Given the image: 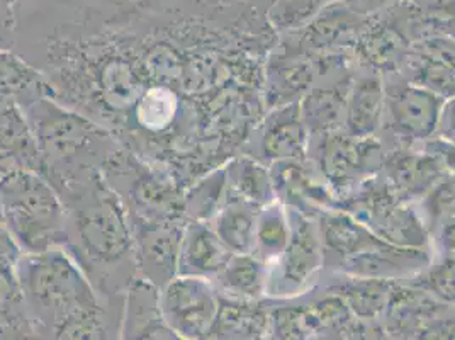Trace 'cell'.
<instances>
[{
  "instance_id": "cell-9",
  "label": "cell",
  "mask_w": 455,
  "mask_h": 340,
  "mask_svg": "<svg viewBox=\"0 0 455 340\" xmlns=\"http://www.w3.org/2000/svg\"><path fill=\"white\" fill-rule=\"evenodd\" d=\"M169 336L160 315L158 287L147 279L134 281L126 296L121 340H169Z\"/></svg>"
},
{
  "instance_id": "cell-38",
  "label": "cell",
  "mask_w": 455,
  "mask_h": 340,
  "mask_svg": "<svg viewBox=\"0 0 455 340\" xmlns=\"http://www.w3.org/2000/svg\"><path fill=\"white\" fill-rule=\"evenodd\" d=\"M395 2H399V0H357V4L365 11H378V9L387 7Z\"/></svg>"
},
{
  "instance_id": "cell-34",
  "label": "cell",
  "mask_w": 455,
  "mask_h": 340,
  "mask_svg": "<svg viewBox=\"0 0 455 340\" xmlns=\"http://www.w3.org/2000/svg\"><path fill=\"white\" fill-rule=\"evenodd\" d=\"M417 340H455V319L436 320L417 332Z\"/></svg>"
},
{
  "instance_id": "cell-6",
  "label": "cell",
  "mask_w": 455,
  "mask_h": 340,
  "mask_svg": "<svg viewBox=\"0 0 455 340\" xmlns=\"http://www.w3.org/2000/svg\"><path fill=\"white\" fill-rule=\"evenodd\" d=\"M184 227L177 223H145L138 230L140 259L145 279L164 287L177 276Z\"/></svg>"
},
{
  "instance_id": "cell-19",
  "label": "cell",
  "mask_w": 455,
  "mask_h": 340,
  "mask_svg": "<svg viewBox=\"0 0 455 340\" xmlns=\"http://www.w3.org/2000/svg\"><path fill=\"white\" fill-rule=\"evenodd\" d=\"M359 20L357 14L350 11L348 5L326 4L320 14L304 28L303 41L307 48L313 50L326 48L350 33Z\"/></svg>"
},
{
  "instance_id": "cell-36",
  "label": "cell",
  "mask_w": 455,
  "mask_h": 340,
  "mask_svg": "<svg viewBox=\"0 0 455 340\" xmlns=\"http://www.w3.org/2000/svg\"><path fill=\"white\" fill-rule=\"evenodd\" d=\"M438 126L442 128V133L447 138V142L455 143V99L449 104H443Z\"/></svg>"
},
{
  "instance_id": "cell-33",
  "label": "cell",
  "mask_w": 455,
  "mask_h": 340,
  "mask_svg": "<svg viewBox=\"0 0 455 340\" xmlns=\"http://www.w3.org/2000/svg\"><path fill=\"white\" fill-rule=\"evenodd\" d=\"M455 213V182H443L434 196H430V215L445 216Z\"/></svg>"
},
{
  "instance_id": "cell-31",
  "label": "cell",
  "mask_w": 455,
  "mask_h": 340,
  "mask_svg": "<svg viewBox=\"0 0 455 340\" xmlns=\"http://www.w3.org/2000/svg\"><path fill=\"white\" fill-rule=\"evenodd\" d=\"M26 317L14 304H0V340H36Z\"/></svg>"
},
{
  "instance_id": "cell-14",
  "label": "cell",
  "mask_w": 455,
  "mask_h": 340,
  "mask_svg": "<svg viewBox=\"0 0 455 340\" xmlns=\"http://www.w3.org/2000/svg\"><path fill=\"white\" fill-rule=\"evenodd\" d=\"M323 240L330 252L341 257L355 259L362 254L387 246L378 235H372L363 225L347 215H330L323 222Z\"/></svg>"
},
{
  "instance_id": "cell-25",
  "label": "cell",
  "mask_w": 455,
  "mask_h": 340,
  "mask_svg": "<svg viewBox=\"0 0 455 340\" xmlns=\"http://www.w3.org/2000/svg\"><path fill=\"white\" fill-rule=\"evenodd\" d=\"M177 99L167 87H153L136 104V117L141 126L152 132L165 130L175 116Z\"/></svg>"
},
{
  "instance_id": "cell-22",
  "label": "cell",
  "mask_w": 455,
  "mask_h": 340,
  "mask_svg": "<svg viewBox=\"0 0 455 340\" xmlns=\"http://www.w3.org/2000/svg\"><path fill=\"white\" fill-rule=\"evenodd\" d=\"M374 223L379 239L391 246H421L425 242L423 230L408 209H376Z\"/></svg>"
},
{
  "instance_id": "cell-15",
  "label": "cell",
  "mask_w": 455,
  "mask_h": 340,
  "mask_svg": "<svg viewBox=\"0 0 455 340\" xmlns=\"http://www.w3.org/2000/svg\"><path fill=\"white\" fill-rule=\"evenodd\" d=\"M216 278L223 295L242 300H259L267 291L268 274L266 265L251 254H233Z\"/></svg>"
},
{
  "instance_id": "cell-28",
  "label": "cell",
  "mask_w": 455,
  "mask_h": 340,
  "mask_svg": "<svg viewBox=\"0 0 455 340\" xmlns=\"http://www.w3.org/2000/svg\"><path fill=\"white\" fill-rule=\"evenodd\" d=\"M361 164V147L341 138H333L328 142L323 153V167L331 179L341 181L350 177V174L359 169Z\"/></svg>"
},
{
  "instance_id": "cell-10",
  "label": "cell",
  "mask_w": 455,
  "mask_h": 340,
  "mask_svg": "<svg viewBox=\"0 0 455 340\" xmlns=\"http://www.w3.org/2000/svg\"><path fill=\"white\" fill-rule=\"evenodd\" d=\"M267 330L268 315L257 300L220 295L209 340H262Z\"/></svg>"
},
{
  "instance_id": "cell-24",
  "label": "cell",
  "mask_w": 455,
  "mask_h": 340,
  "mask_svg": "<svg viewBox=\"0 0 455 340\" xmlns=\"http://www.w3.org/2000/svg\"><path fill=\"white\" fill-rule=\"evenodd\" d=\"M326 4L323 0H270L267 18L279 31L304 29Z\"/></svg>"
},
{
  "instance_id": "cell-30",
  "label": "cell",
  "mask_w": 455,
  "mask_h": 340,
  "mask_svg": "<svg viewBox=\"0 0 455 340\" xmlns=\"http://www.w3.org/2000/svg\"><path fill=\"white\" fill-rule=\"evenodd\" d=\"M425 289L436 300L455 304V259L447 261L430 271L425 279Z\"/></svg>"
},
{
  "instance_id": "cell-20",
  "label": "cell",
  "mask_w": 455,
  "mask_h": 340,
  "mask_svg": "<svg viewBox=\"0 0 455 340\" xmlns=\"http://www.w3.org/2000/svg\"><path fill=\"white\" fill-rule=\"evenodd\" d=\"M228 192L227 169L216 170L214 174L196 184L186 196V215L190 222H209L223 208Z\"/></svg>"
},
{
  "instance_id": "cell-23",
  "label": "cell",
  "mask_w": 455,
  "mask_h": 340,
  "mask_svg": "<svg viewBox=\"0 0 455 340\" xmlns=\"http://www.w3.org/2000/svg\"><path fill=\"white\" fill-rule=\"evenodd\" d=\"M53 340H108L100 306L82 308L53 325Z\"/></svg>"
},
{
  "instance_id": "cell-16",
  "label": "cell",
  "mask_w": 455,
  "mask_h": 340,
  "mask_svg": "<svg viewBox=\"0 0 455 340\" xmlns=\"http://www.w3.org/2000/svg\"><path fill=\"white\" fill-rule=\"evenodd\" d=\"M228 188L255 208H264L274 201V181L268 170L251 158L233 160L227 167Z\"/></svg>"
},
{
  "instance_id": "cell-12",
  "label": "cell",
  "mask_w": 455,
  "mask_h": 340,
  "mask_svg": "<svg viewBox=\"0 0 455 340\" xmlns=\"http://www.w3.org/2000/svg\"><path fill=\"white\" fill-rule=\"evenodd\" d=\"M384 109V89L378 77H365L350 85L345 109L348 134L367 138L378 130Z\"/></svg>"
},
{
  "instance_id": "cell-32",
  "label": "cell",
  "mask_w": 455,
  "mask_h": 340,
  "mask_svg": "<svg viewBox=\"0 0 455 340\" xmlns=\"http://www.w3.org/2000/svg\"><path fill=\"white\" fill-rule=\"evenodd\" d=\"M22 300L16 264L0 261V304H16Z\"/></svg>"
},
{
  "instance_id": "cell-1",
  "label": "cell",
  "mask_w": 455,
  "mask_h": 340,
  "mask_svg": "<svg viewBox=\"0 0 455 340\" xmlns=\"http://www.w3.org/2000/svg\"><path fill=\"white\" fill-rule=\"evenodd\" d=\"M0 220L24 254L67 240L65 208L57 192L31 170H11L0 177Z\"/></svg>"
},
{
  "instance_id": "cell-39",
  "label": "cell",
  "mask_w": 455,
  "mask_h": 340,
  "mask_svg": "<svg viewBox=\"0 0 455 340\" xmlns=\"http://www.w3.org/2000/svg\"><path fill=\"white\" fill-rule=\"evenodd\" d=\"M445 240H447V242L455 248V218L454 222H451V223H449V227H447Z\"/></svg>"
},
{
  "instance_id": "cell-2",
  "label": "cell",
  "mask_w": 455,
  "mask_h": 340,
  "mask_svg": "<svg viewBox=\"0 0 455 340\" xmlns=\"http://www.w3.org/2000/svg\"><path fill=\"white\" fill-rule=\"evenodd\" d=\"M16 272L24 302L50 327L76 310L99 306L89 279L60 247L20 255Z\"/></svg>"
},
{
  "instance_id": "cell-21",
  "label": "cell",
  "mask_w": 455,
  "mask_h": 340,
  "mask_svg": "<svg viewBox=\"0 0 455 340\" xmlns=\"http://www.w3.org/2000/svg\"><path fill=\"white\" fill-rule=\"evenodd\" d=\"M291 239V228L287 225L284 209L277 205H267L257 215L255 227V250L266 259L281 257Z\"/></svg>"
},
{
  "instance_id": "cell-26",
  "label": "cell",
  "mask_w": 455,
  "mask_h": 340,
  "mask_svg": "<svg viewBox=\"0 0 455 340\" xmlns=\"http://www.w3.org/2000/svg\"><path fill=\"white\" fill-rule=\"evenodd\" d=\"M389 174L396 188L404 194H417L418 190L428 188L435 181L438 166L435 158L432 160L403 155L393 162Z\"/></svg>"
},
{
  "instance_id": "cell-17",
  "label": "cell",
  "mask_w": 455,
  "mask_h": 340,
  "mask_svg": "<svg viewBox=\"0 0 455 340\" xmlns=\"http://www.w3.org/2000/svg\"><path fill=\"white\" fill-rule=\"evenodd\" d=\"M350 85L337 84L331 87H322L306 95L301 104L306 128L313 132H323L335 126L341 117H345L347 97Z\"/></svg>"
},
{
  "instance_id": "cell-42",
  "label": "cell",
  "mask_w": 455,
  "mask_h": 340,
  "mask_svg": "<svg viewBox=\"0 0 455 340\" xmlns=\"http://www.w3.org/2000/svg\"><path fill=\"white\" fill-rule=\"evenodd\" d=\"M169 340H184V339H180V337H177V336H173V334H172V332H171V336H169Z\"/></svg>"
},
{
  "instance_id": "cell-41",
  "label": "cell",
  "mask_w": 455,
  "mask_h": 340,
  "mask_svg": "<svg viewBox=\"0 0 455 340\" xmlns=\"http://www.w3.org/2000/svg\"><path fill=\"white\" fill-rule=\"evenodd\" d=\"M18 0H0V5H4V7H11V5H14Z\"/></svg>"
},
{
  "instance_id": "cell-8",
  "label": "cell",
  "mask_w": 455,
  "mask_h": 340,
  "mask_svg": "<svg viewBox=\"0 0 455 340\" xmlns=\"http://www.w3.org/2000/svg\"><path fill=\"white\" fill-rule=\"evenodd\" d=\"M231 255L214 228L204 222H189L182 233L177 276L214 278Z\"/></svg>"
},
{
  "instance_id": "cell-4",
  "label": "cell",
  "mask_w": 455,
  "mask_h": 340,
  "mask_svg": "<svg viewBox=\"0 0 455 340\" xmlns=\"http://www.w3.org/2000/svg\"><path fill=\"white\" fill-rule=\"evenodd\" d=\"M76 228L80 246L99 263L121 261L133 246L124 211L108 188L97 186L92 198L76 211Z\"/></svg>"
},
{
  "instance_id": "cell-40",
  "label": "cell",
  "mask_w": 455,
  "mask_h": 340,
  "mask_svg": "<svg viewBox=\"0 0 455 340\" xmlns=\"http://www.w3.org/2000/svg\"><path fill=\"white\" fill-rule=\"evenodd\" d=\"M324 4H343V5H350V4H355L357 0H323Z\"/></svg>"
},
{
  "instance_id": "cell-27",
  "label": "cell",
  "mask_w": 455,
  "mask_h": 340,
  "mask_svg": "<svg viewBox=\"0 0 455 340\" xmlns=\"http://www.w3.org/2000/svg\"><path fill=\"white\" fill-rule=\"evenodd\" d=\"M316 327L311 310L303 308H279L268 317V328L279 340H311Z\"/></svg>"
},
{
  "instance_id": "cell-3",
  "label": "cell",
  "mask_w": 455,
  "mask_h": 340,
  "mask_svg": "<svg viewBox=\"0 0 455 340\" xmlns=\"http://www.w3.org/2000/svg\"><path fill=\"white\" fill-rule=\"evenodd\" d=\"M218 304L220 293L206 278L175 276L158 291L162 320L184 340H209Z\"/></svg>"
},
{
  "instance_id": "cell-18",
  "label": "cell",
  "mask_w": 455,
  "mask_h": 340,
  "mask_svg": "<svg viewBox=\"0 0 455 340\" xmlns=\"http://www.w3.org/2000/svg\"><path fill=\"white\" fill-rule=\"evenodd\" d=\"M393 291V284L386 279L357 278L355 281L340 286L339 296L357 317L372 320L387 310Z\"/></svg>"
},
{
  "instance_id": "cell-11",
  "label": "cell",
  "mask_w": 455,
  "mask_h": 340,
  "mask_svg": "<svg viewBox=\"0 0 455 340\" xmlns=\"http://www.w3.org/2000/svg\"><path fill=\"white\" fill-rule=\"evenodd\" d=\"M262 151L270 160H289L303 157L306 149V125L301 104L291 102L270 114L260 142Z\"/></svg>"
},
{
  "instance_id": "cell-29",
  "label": "cell",
  "mask_w": 455,
  "mask_h": 340,
  "mask_svg": "<svg viewBox=\"0 0 455 340\" xmlns=\"http://www.w3.org/2000/svg\"><path fill=\"white\" fill-rule=\"evenodd\" d=\"M292 63L283 65L277 69V76H281V80L275 82V87H283V97L294 95L313 80L315 76V61L309 58H298L296 61L291 60Z\"/></svg>"
},
{
  "instance_id": "cell-5",
  "label": "cell",
  "mask_w": 455,
  "mask_h": 340,
  "mask_svg": "<svg viewBox=\"0 0 455 340\" xmlns=\"http://www.w3.org/2000/svg\"><path fill=\"white\" fill-rule=\"evenodd\" d=\"M384 106L391 130L403 140H425L435 132L443 97L421 85H393L384 91Z\"/></svg>"
},
{
  "instance_id": "cell-7",
  "label": "cell",
  "mask_w": 455,
  "mask_h": 340,
  "mask_svg": "<svg viewBox=\"0 0 455 340\" xmlns=\"http://www.w3.org/2000/svg\"><path fill=\"white\" fill-rule=\"evenodd\" d=\"M323 263L322 247L315 227L299 220L294 230H291V239L281 255V274L275 281L274 291L277 295L296 293L315 276Z\"/></svg>"
},
{
  "instance_id": "cell-35",
  "label": "cell",
  "mask_w": 455,
  "mask_h": 340,
  "mask_svg": "<svg viewBox=\"0 0 455 340\" xmlns=\"http://www.w3.org/2000/svg\"><path fill=\"white\" fill-rule=\"evenodd\" d=\"M20 247L12 240L4 223H0V261L16 264L20 261Z\"/></svg>"
},
{
  "instance_id": "cell-13",
  "label": "cell",
  "mask_w": 455,
  "mask_h": 340,
  "mask_svg": "<svg viewBox=\"0 0 455 340\" xmlns=\"http://www.w3.org/2000/svg\"><path fill=\"white\" fill-rule=\"evenodd\" d=\"M255 206L243 199H231L214 216V231L231 254H251L255 250Z\"/></svg>"
},
{
  "instance_id": "cell-37",
  "label": "cell",
  "mask_w": 455,
  "mask_h": 340,
  "mask_svg": "<svg viewBox=\"0 0 455 340\" xmlns=\"http://www.w3.org/2000/svg\"><path fill=\"white\" fill-rule=\"evenodd\" d=\"M440 155L443 157V162L449 169L455 170V143L454 142H447L442 149H440Z\"/></svg>"
}]
</instances>
